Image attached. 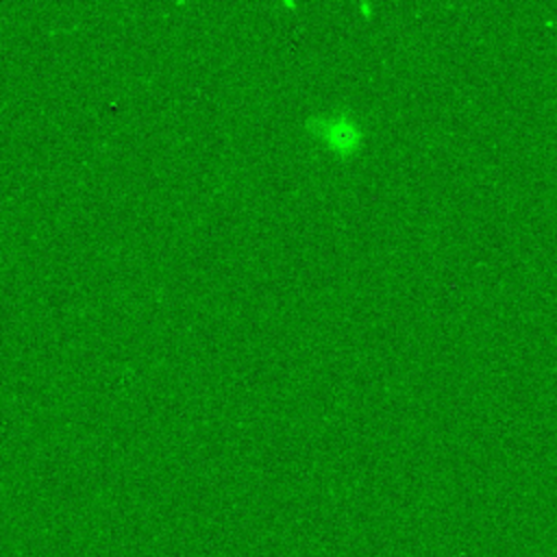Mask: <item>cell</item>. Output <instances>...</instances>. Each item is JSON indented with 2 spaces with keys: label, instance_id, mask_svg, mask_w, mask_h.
Here are the masks:
<instances>
[{
  "label": "cell",
  "instance_id": "cell-1",
  "mask_svg": "<svg viewBox=\"0 0 557 557\" xmlns=\"http://www.w3.org/2000/svg\"><path fill=\"white\" fill-rule=\"evenodd\" d=\"M324 133H322V137H324V141L333 148V150H337V152H355L359 146H361V141H363V131H361V126L355 122V120H350V117H346V115H339V117H331V120H326L324 124Z\"/></svg>",
  "mask_w": 557,
  "mask_h": 557
}]
</instances>
